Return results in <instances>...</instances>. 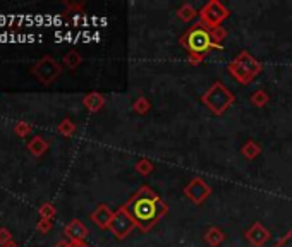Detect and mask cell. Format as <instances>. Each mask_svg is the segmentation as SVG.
I'll return each mask as SVG.
<instances>
[{
	"mask_svg": "<svg viewBox=\"0 0 292 247\" xmlns=\"http://www.w3.org/2000/svg\"><path fill=\"white\" fill-rule=\"evenodd\" d=\"M124 208L134 220L136 228L144 233L157 226L160 220L168 213V204L150 185H141L133 194V198L124 204Z\"/></svg>",
	"mask_w": 292,
	"mask_h": 247,
	"instance_id": "6da1fadb",
	"label": "cell"
},
{
	"mask_svg": "<svg viewBox=\"0 0 292 247\" xmlns=\"http://www.w3.org/2000/svg\"><path fill=\"white\" fill-rule=\"evenodd\" d=\"M181 47H184L189 53V64L198 65L203 62V58L210 53L212 50H222V45L215 43L210 34V29L203 26L201 23H196L191 26L181 38H179Z\"/></svg>",
	"mask_w": 292,
	"mask_h": 247,
	"instance_id": "7a4b0ae2",
	"label": "cell"
},
{
	"mask_svg": "<svg viewBox=\"0 0 292 247\" xmlns=\"http://www.w3.org/2000/svg\"><path fill=\"white\" fill-rule=\"evenodd\" d=\"M236 101V96L232 95L229 88L223 82L215 81L201 96V103L213 113V115H222L225 113Z\"/></svg>",
	"mask_w": 292,
	"mask_h": 247,
	"instance_id": "3957f363",
	"label": "cell"
},
{
	"mask_svg": "<svg viewBox=\"0 0 292 247\" xmlns=\"http://www.w3.org/2000/svg\"><path fill=\"white\" fill-rule=\"evenodd\" d=\"M230 10L218 0H210L199 10V23L206 26L208 29L216 26H222L223 21L229 19Z\"/></svg>",
	"mask_w": 292,
	"mask_h": 247,
	"instance_id": "277c9868",
	"label": "cell"
},
{
	"mask_svg": "<svg viewBox=\"0 0 292 247\" xmlns=\"http://www.w3.org/2000/svg\"><path fill=\"white\" fill-rule=\"evenodd\" d=\"M134 228H136V223H134V220L131 218V215L126 211L124 206H120L117 211H113V218L112 223H110V232L115 235V239L124 240Z\"/></svg>",
	"mask_w": 292,
	"mask_h": 247,
	"instance_id": "5b68a950",
	"label": "cell"
},
{
	"mask_svg": "<svg viewBox=\"0 0 292 247\" xmlns=\"http://www.w3.org/2000/svg\"><path fill=\"white\" fill-rule=\"evenodd\" d=\"M210 194H212V187L201 177L191 178L184 187V196L196 206L203 204L210 198Z\"/></svg>",
	"mask_w": 292,
	"mask_h": 247,
	"instance_id": "8992f818",
	"label": "cell"
},
{
	"mask_svg": "<svg viewBox=\"0 0 292 247\" xmlns=\"http://www.w3.org/2000/svg\"><path fill=\"white\" fill-rule=\"evenodd\" d=\"M244 237H246V240L249 242V246L263 247L265 244H266L268 240L271 239V233H270V230H268L266 226L263 225V223L254 222L253 225H251L249 228L246 230Z\"/></svg>",
	"mask_w": 292,
	"mask_h": 247,
	"instance_id": "52a82bcc",
	"label": "cell"
},
{
	"mask_svg": "<svg viewBox=\"0 0 292 247\" xmlns=\"http://www.w3.org/2000/svg\"><path fill=\"white\" fill-rule=\"evenodd\" d=\"M227 71H229V74L232 75V79H236L239 84L242 86H247L251 84V82L254 81V75L251 74L249 71H246V69L242 67V65L239 64V62L234 58V60L229 62V65H227Z\"/></svg>",
	"mask_w": 292,
	"mask_h": 247,
	"instance_id": "ba28073f",
	"label": "cell"
},
{
	"mask_svg": "<svg viewBox=\"0 0 292 247\" xmlns=\"http://www.w3.org/2000/svg\"><path fill=\"white\" fill-rule=\"evenodd\" d=\"M236 60L239 62V64L242 65V67L246 69V71H249L251 74L254 75V77H256L258 74H261V72H263V65H261L260 62H258L256 58H254L253 55L249 53V51L242 50V51H240V53L236 57Z\"/></svg>",
	"mask_w": 292,
	"mask_h": 247,
	"instance_id": "9c48e42d",
	"label": "cell"
},
{
	"mask_svg": "<svg viewBox=\"0 0 292 247\" xmlns=\"http://www.w3.org/2000/svg\"><path fill=\"white\" fill-rule=\"evenodd\" d=\"M112 218H113V213L106 204H100L91 215V220L100 226V228H110Z\"/></svg>",
	"mask_w": 292,
	"mask_h": 247,
	"instance_id": "30bf717a",
	"label": "cell"
},
{
	"mask_svg": "<svg viewBox=\"0 0 292 247\" xmlns=\"http://www.w3.org/2000/svg\"><path fill=\"white\" fill-rule=\"evenodd\" d=\"M203 239H205V242L208 244L210 247H218L222 246V242L225 240V233H223V230L218 228V226H210V228H206Z\"/></svg>",
	"mask_w": 292,
	"mask_h": 247,
	"instance_id": "8fae6325",
	"label": "cell"
},
{
	"mask_svg": "<svg viewBox=\"0 0 292 247\" xmlns=\"http://www.w3.org/2000/svg\"><path fill=\"white\" fill-rule=\"evenodd\" d=\"M199 16V10H196L191 3H182L177 9V19L181 23H191Z\"/></svg>",
	"mask_w": 292,
	"mask_h": 247,
	"instance_id": "7c38bea8",
	"label": "cell"
},
{
	"mask_svg": "<svg viewBox=\"0 0 292 247\" xmlns=\"http://www.w3.org/2000/svg\"><path fill=\"white\" fill-rule=\"evenodd\" d=\"M240 154H242L246 160H254V158H258L261 154V146L256 143V141L249 139L242 144V148H240Z\"/></svg>",
	"mask_w": 292,
	"mask_h": 247,
	"instance_id": "4fadbf2b",
	"label": "cell"
},
{
	"mask_svg": "<svg viewBox=\"0 0 292 247\" xmlns=\"http://www.w3.org/2000/svg\"><path fill=\"white\" fill-rule=\"evenodd\" d=\"M84 105L89 112H98V110H102L103 105H105V98H103L100 93H89L84 98Z\"/></svg>",
	"mask_w": 292,
	"mask_h": 247,
	"instance_id": "5bb4252c",
	"label": "cell"
},
{
	"mask_svg": "<svg viewBox=\"0 0 292 247\" xmlns=\"http://www.w3.org/2000/svg\"><path fill=\"white\" fill-rule=\"evenodd\" d=\"M67 233L72 237L74 240H82L86 237V233H88V230H86V226L82 225L81 222H72L71 225L67 226Z\"/></svg>",
	"mask_w": 292,
	"mask_h": 247,
	"instance_id": "9a60e30c",
	"label": "cell"
},
{
	"mask_svg": "<svg viewBox=\"0 0 292 247\" xmlns=\"http://www.w3.org/2000/svg\"><path fill=\"white\" fill-rule=\"evenodd\" d=\"M249 101L251 105H254L256 108H263V106H266L268 101H270V96H268V93L263 91V89H256V91L249 96Z\"/></svg>",
	"mask_w": 292,
	"mask_h": 247,
	"instance_id": "2e32d148",
	"label": "cell"
},
{
	"mask_svg": "<svg viewBox=\"0 0 292 247\" xmlns=\"http://www.w3.org/2000/svg\"><path fill=\"white\" fill-rule=\"evenodd\" d=\"M134 170H136L139 175H144V177H146V175H150L151 172L155 170V163L150 160V158H139V160L134 163Z\"/></svg>",
	"mask_w": 292,
	"mask_h": 247,
	"instance_id": "e0dca14e",
	"label": "cell"
},
{
	"mask_svg": "<svg viewBox=\"0 0 292 247\" xmlns=\"http://www.w3.org/2000/svg\"><path fill=\"white\" fill-rule=\"evenodd\" d=\"M150 108H151V103L146 96H139V98H136V101L133 103V110L137 115H146V113L150 112Z\"/></svg>",
	"mask_w": 292,
	"mask_h": 247,
	"instance_id": "ac0fdd59",
	"label": "cell"
},
{
	"mask_svg": "<svg viewBox=\"0 0 292 247\" xmlns=\"http://www.w3.org/2000/svg\"><path fill=\"white\" fill-rule=\"evenodd\" d=\"M210 34H212V38H213V41L215 43H218V45H222V41L227 38V29L223 26H216V27H212L210 29Z\"/></svg>",
	"mask_w": 292,
	"mask_h": 247,
	"instance_id": "d6986e66",
	"label": "cell"
},
{
	"mask_svg": "<svg viewBox=\"0 0 292 247\" xmlns=\"http://www.w3.org/2000/svg\"><path fill=\"white\" fill-rule=\"evenodd\" d=\"M273 247H292V228L289 230L280 240H277V242L273 244Z\"/></svg>",
	"mask_w": 292,
	"mask_h": 247,
	"instance_id": "ffe728a7",
	"label": "cell"
},
{
	"mask_svg": "<svg viewBox=\"0 0 292 247\" xmlns=\"http://www.w3.org/2000/svg\"><path fill=\"white\" fill-rule=\"evenodd\" d=\"M65 64H67L69 67H76V65L79 64V55L76 53V51H71V53L65 57Z\"/></svg>",
	"mask_w": 292,
	"mask_h": 247,
	"instance_id": "44dd1931",
	"label": "cell"
},
{
	"mask_svg": "<svg viewBox=\"0 0 292 247\" xmlns=\"http://www.w3.org/2000/svg\"><path fill=\"white\" fill-rule=\"evenodd\" d=\"M60 130L65 134V136H69V134H72V132H74V124H72V122H69V120H65V122L62 124Z\"/></svg>",
	"mask_w": 292,
	"mask_h": 247,
	"instance_id": "7402d4cb",
	"label": "cell"
},
{
	"mask_svg": "<svg viewBox=\"0 0 292 247\" xmlns=\"http://www.w3.org/2000/svg\"><path fill=\"white\" fill-rule=\"evenodd\" d=\"M5 23H9V21H7V17L5 16H0V26H3Z\"/></svg>",
	"mask_w": 292,
	"mask_h": 247,
	"instance_id": "603a6c76",
	"label": "cell"
},
{
	"mask_svg": "<svg viewBox=\"0 0 292 247\" xmlns=\"http://www.w3.org/2000/svg\"><path fill=\"white\" fill-rule=\"evenodd\" d=\"M76 247H89V246H86V244H78Z\"/></svg>",
	"mask_w": 292,
	"mask_h": 247,
	"instance_id": "cb8c5ba5",
	"label": "cell"
}]
</instances>
